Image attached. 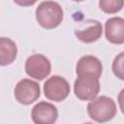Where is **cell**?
Segmentation results:
<instances>
[{
    "label": "cell",
    "instance_id": "6da1fadb",
    "mask_svg": "<svg viewBox=\"0 0 124 124\" xmlns=\"http://www.w3.org/2000/svg\"><path fill=\"white\" fill-rule=\"evenodd\" d=\"M37 22L46 29H53L60 25L64 13L62 7L54 1L48 0L39 4L35 12Z\"/></svg>",
    "mask_w": 124,
    "mask_h": 124
},
{
    "label": "cell",
    "instance_id": "7a4b0ae2",
    "mask_svg": "<svg viewBox=\"0 0 124 124\" xmlns=\"http://www.w3.org/2000/svg\"><path fill=\"white\" fill-rule=\"evenodd\" d=\"M117 112L115 102L108 96H100L94 98L87 105V113L89 117L99 123L111 120Z\"/></svg>",
    "mask_w": 124,
    "mask_h": 124
},
{
    "label": "cell",
    "instance_id": "3957f363",
    "mask_svg": "<svg viewBox=\"0 0 124 124\" xmlns=\"http://www.w3.org/2000/svg\"><path fill=\"white\" fill-rule=\"evenodd\" d=\"M75 95L81 101H91L100 92L99 78L90 74L79 75L74 83Z\"/></svg>",
    "mask_w": 124,
    "mask_h": 124
},
{
    "label": "cell",
    "instance_id": "277c9868",
    "mask_svg": "<svg viewBox=\"0 0 124 124\" xmlns=\"http://www.w3.org/2000/svg\"><path fill=\"white\" fill-rule=\"evenodd\" d=\"M70 84L63 77L54 75L50 77L44 84L45 96L54 102H61L65 100L70 94Z\"/></svg>",
    "mask_w": 124,
    "mask_h": 124
},
{
    "label": "cell",
    "instance_id": "5b68a950",
    "mask_svg": "<svg viewBox=\"0 0 124 124\" xmlns=\"http://www.w3.org/2000/svg\"><path fill=\"white\" fill-rule=\"evenodd\" d=\"M14 95L19 104L27 106L39 99L41 96V88L38 82L29 78H22L16 83Z\"/></svg>",
    "mask_w": 124,
    "mask_h": 124
},
{
    "label": "cell",
    "instance_id": "8992f818",
    "mask_svg": "<svg viewBox=\"0 0 124 124\" xmlns=\"http://www.w3.org/2000/svg\"><path fill=\"white\" fill-rule=\"evenodd\" d=\"M25 72L31 78L43 80L48 77L51 72L50 61L44 54H32L25 61Z\"/></svg>",
    "mask_w": 124,
    "mask_h": 124
},
{
    "label": "cell",
    "instance_id": "52a82bcc",
    "mask_svg": "<svg viewBox=\"0 0 124 124\" xmlns=\"http://www.w3.org/2000/svg\"><path fill=\"white\" fill-rule=\"evenodd\" d=\"M103 33L102 24L95 19H87L81 22L78 28L75 29L76 37L82 43L91 44L99 40Z\"/></svg>",
    "mask_w": 124,
    "mask_h": 124
},
{
    "label": "cell",
    "instance_id": "ba28073f",
    "mask_svg": "<svg viewBox=\"0 0 124 124\" xmlns=\"http://www.w3.org/2000/svg\"><path fill=\"white\" fill-rule=\"evenodd\" d=\"M58 110L54 105L48 102H39L31 111V118L35 124H52L57 120Z\"/></svg>",
    "mask_w": 124,
    "mask_h": 124
},
{
    "label": "cell",
    "instance_id": "9c48e42d",
    "mask_svg": "<svg viewBox=\"0 0 124 124\" xmlns=\"http://www.w3.org/2000/svg\"><path fill=\"white\" fill-rule=\"evenodd\" d=\"M105 35L108 42L122 45L124 43V19L120 16L108 18L105 23Z\"/></svg>",
    "mask_w": 124,
    "mask_h": 124
},
{
    "label": "cell",
    "instance_id": "30bf717a",
    "mask_svg": "<svg viewBox=\"0 0 124 124\" xmlns=\"http://www.w3.org/2000/svg\"><path fill=\"white\" fill-rule=\"evenodd\" d=\"M77 75L90 74L96 78H100L103 72V65L99 58L93 55H84L79 58L76 67Z\"/></svg>",
    "mask_w": 124,
    "mask_h": 124
},
{
    "label": "cell",
    "instance_id": "8fae6325",
    "mask_svg": "<svg viewBox=\"0 0 124 124\" xmlns=\"http://www.w3.org/2000/svg\"><path fill=\"white\" fill-rule=\"evenodd\" d=\"M17 55L16 43L7 37H0V66L12 64Z\"/></svg>",
    "mask_w": 124,
    "mask_h": 124
},
{
    "label": "cell",
    "instance_id": "7c38bea8",
    "mask_svg": "<svg viewBox=\"0 0 124 124\" xmlns=\"http://www.w3.org/2000/svg\"><path fill=\"white\" fill-rule=\"evenodd\" d=\"M124 0H99L100 9L106 14H116L122 10Z\"/></svg>",
    "mask_w": 124,
    "mask_h": 124
},
{
    "label": "cell",
    "instance_id": "4fadbf2b",
    "mask_svg": "<svg viewBox=\"0 0 124 124\" xmlns=\"http://www.w3.org/2000/svg\"><path fill=\"white\" fill-rule=\"evenodd\" d=\"M112 72L119 79H124V52H120L112 62Z\"/></svg>",
    "mask_w": 124,
    "mask_h": 124
},
{
    "label": "cell",
    "instance_id": "5bb4252c",
    "mask_svg": "<svg viewBox=\"0 0 124 124\" xmlns=\"http://www.w3.org/2000/svg\"><path fill=\"white\" fill-rule=\"evenodd\" d=\"M38 0H14V2L16 5L21 6V7H29V6H32Z\"/></svg>",
    "mask_w": 124,
    "mask_h": 124
},
{
    "label": "cell",
    "instance_id": "9a60e30c",
    "mask_svg": "<svg viewBox=\"0 0 124 124\" xmlns=\"http://www.w3.org/2000/svg\"><path fill=\"white\" fill-rule=\"evenodd\" d=\"M73 1H76V2H81V1H83V0H73Z\"/></svg>",
    "mask_w": 124,
    "mask_h": 124
}]
</instances>
